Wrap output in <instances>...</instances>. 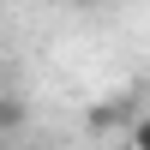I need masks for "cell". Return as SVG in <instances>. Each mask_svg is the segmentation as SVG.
<instances>
[{"label":"cell","instance_id":"obj_1","mask_svg":"<svg viewBox=\"0 0 150 150\" xmlns=\"http://www.w3.org/2000/svg\"><path fill=\"white\" fill-rule=\"evenodd\" d=\"M18 126H24V102H18V96H0V138L18 132Z\"/></svg>","mask_w":150,"mask_h":150},{"label":"cell","instance_id":"obj_2","mask_svg":"<svg viewBox=\"0 0 150 150\" xmlns=\"http://www.w3.org/2000/svg\"><path fill=\"white\" fill-rule=\"evenodd\" d=\"M132 150H150V114L132 120Z\"/></svg>","mask_w":150,"mask_h":150},{"label":"cell","instance_id":"obj_3","mask_svg":"<svg viewBox=\"0 0 150 150\" xmlns=\"http://www.w3.org/2000/svg\"><path fill=\"white\" fill-rule=\"evenodd\" d=\"M72 6H96V0H72Z\"/></svg>","mask_w":150,"mask_h":150}]
</instances>
